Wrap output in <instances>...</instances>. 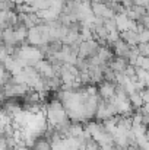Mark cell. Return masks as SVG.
I'll use <instances>...</instances> for the list:
<instances>
[{
    "label": "cell",
    "mask_w": 149,
    "mask_h": 150,
    "mask_svg": "<svg viewBox=\"0 0 149 150\" xmlns=\"http://www.w3.org/2000/svg\"><path fill=\"white\" fill-rule=\"evenodd\" d=\"M46 117H47L50 127H57L58 124L69 120L67 111L60 99H53L46 106Z\"/></svg>",
    "instance_id": "1"
},
{
    "label": "cell",
    "mask_w": 149,
    "mask_h": 150,
    "mask_svg": "<svg viewBox=\"0 0 149 150\" xmlns=\"http://www.w3.org/2000/svg\"><path fill=\"white\" fill-rule=\"evenodd\" d=\"M98 93L104 100L113 99V98L115 96V93H117V83L108 82V80L101 82L98 86Z\"/></svg>",
    "instance_id": "2"
},
{
    "label": "cell",
    "mask_w": 149,
    "mask_h": 150,
    "mask_svg": "<svg viewBox=\"0 0 149 150\" xmlns=\"http://www.w3.org/2000/svg\"><path fill=\"white\" fill-rule=\"evenodd\" d=\"M28 44L31 45H35V47H40L44 44V37H43V31H41V26L40 23L34 28H29L28 31Z\"/></svg>",
    "instance_id": "3"
},
{
    "label": "cell",
    "mask_w": 149,
    "mask_h": 150,
    "mask_svg": "<svg viewBox=\"0 0 149 150\" xmlns=\"http://www.w3.org/2000/svg\"><path fill=\"white\" fill-rule=\"evenodd\" d=\"M37 67V70L40 71V74L43 76V77H53V76H57L56 74V71H54V66H53V63L50 61L48 58L47 60H40L38 61V64L35 66Z\"/></svg>",
    "instance_id": "4"
},
{
    "label": "cell",
    "mask_w": 149,
    "mask_h": 150,
    "mask_svg": "<svg viewBox=\"0 0 149 150\" xmlns=\"http://www.w3.org/2000/svg\"><path fill=\"white\" fill-rule=\"evenodd\" d=\"M130 48H132V45H129V44H127L124 40H121V38L113 44V50H114V54H117L118 57H126V58H129V52H130Z\"/></svg>",
    "instance_id": "5"
},
{
    "label": "cell",
    "mask_w": 149,
    "mask_h": 150,
    "mask_svg": "<svg viewBox=\"0 0 149 150\" xmlns=\"http://www.w3.org/2000/svg\"><path fill=\"white\" fill-rule=\"evenodd\" d=\"M108 66L115 71V73H120V71H123L124 73V70L127 69V66H129V60L126 58V57H115V58H113L110 63H108Z\"/></svg>",
    "instance_id": "6"
},
{
    "label": "cell",
    "mask_w": 149,
    "mask_h": 150,
    "mask_svg": "<svg viewBox=\"0 0 149 150\" xmlns=\"http://www.w3.org/2000/svg\"><path fill=\"white\" fill-rule=\"evenodd\" d=\"M121 40H124L129 45H139V32L138 31H123L121 32Z\"/></svg>",
    "instance_id": "7"
},
{
    "label": "cell",
    "mask_w": 149,
    "mask_h": 150,
    "mask_svg": "<svg viewBox=\"0 0 149 150\" xmlns=\"http://www.w3.org/2000/svg\"><path fill=\"white\" fill-rule=\"evenodd\" d=\"M129 98H130V102H132V105H133L135 109H140V108L145 105L142 92H133V93L129 95Z\"/></svg>",
    "instance_id": "8"
},
{
    "label": "cell",
    "mask_w": 149,
    "mask_h": 150,
    "mask_svg": "<svg viewBox=\"0 0 149 150\" xmlns=\"http://www.w3.org/2000/svg\"><path fill=\"white\" fill-rule=\"evenodd\" d=\"M85 133V127L81 122H73L69 130V137H82Z\"/></svg>",
    "instance_id": "9"
},
{
    "label": "cell",
    "mask_w": 149,
    "mask_h": 150,
    "mask_svg": "<svg viewBox=\"0 0 149 150\" xmlns=\"http://www.w3.org/2000/svg\"><path fill=\"white\" fill-rule=\"evenodd\" d=\"M97 55L99 57V60L102 63H110L113 60V51L110 50L108 47H105V45H101V48H99Z\"/></svg>",
    "instance_id": "10"
},
{
    "label": "cell",
    "mask_w": 149,
    "mask_h": 150,
    "mask_svg": "<svg viewBox=\"0 0 149 150\" xmlns=\"http://www.w3.org/2000/svg\"><path fill=\"white\" fill-rule=\"evenodd\" d=\"M95 40H98L99 42L102 44L104 41H107V38H108V34H110V31L107 29V26L105 25H102V26H95Z\"/></svg>",
    "instance_id": "11"
},
{
    "label": "cell",
    "mask_w": 149,
    "mask_h": 150,
    "mask_svg": "<svg viewBox=\"0 0 149 150\" xmlns=\"http://www.w3.org/2000/svg\"><path fill=\"white\" fill-rule=\"evenodd\" d=\"M102 125H104V128H105L108 133L113 134V133L117 130V120H115V117H111V118L104 120V121H102Z\"/></svg>",
    "instance_id": "12"
},
{
    "label": "cell",
    "mask_w": 149,
    "mask_h": 150,
    "mask_svg": "<svg viewBox=\"0 0 149 150\" xmlns=\"http://www.w3.org/2000/svg\"><path fill=\"white\" fill-rule=\"evenodd\" d=\"M95 38V32L92 28L89 26H82L81 29V40L82 41H89V40H94Z\"/></svg>",
    "instance_id": "13"
},
{
    "label": "cell",
    "mask_w": 149,
    "mask_h": 150,
    "mask_svg": "<svg viewBox=\"0 0 149 150\" xmlns=\"http://www.w3.org/2000/svg\"><path fill=\"white\" fill-rule=\"evenodd\" d=\"M34 150H51V142L46 139H38L34 144Z\"/></svg>",
    "instance_id": "14"
},
{
    "label": "cell",
    "mask_w": 149,
    "mask_h": 150,
    "mask_svg": "<svg viewBox=\"0 0 149 150\" xmlns=\"http://www.w3.org/2000/svg\"><path fill=\"white\" fill-rule=\"evenodd\" d=\"M15 7H16L15 0H0V9L1 10L9 12V10H13Z\"/></svg>",
    "instance_id": "15"
},
{
    "label": "cell",
    "mask_w": 149,
    "mask_h": 150,
    "mask_svg": "<svg viewBox=\"0 0 149 150\" xmlns=\"http://www.w3.org/2000/svg\"><path fill=\"white\" fill-rule=\"evenodd\" d=\"M135 67H142L145 70H149V57H146V55H139V58L136 60Z\"/></svg>",
    "instance_id": "16"
},
{
    "label": "cell",
    "mask_w": 149,
    "mask_h": 150,
    "mask_svg": "<svg viewBox=\"0 0 149 150\" xmlns=\"http://www.w3.org/2000/svg\"><path fill=\"white\" fill-rule=\"evenodd\" d=\"M132 131H133L136 136H140V134H146L148 128H146V124L140 122V124H133V127H132Z\"/></svg>",
    "instance_id": "17"
},
{
    "label": "cell",
    "mask_w": 149,
    "mask_h": 150,
    "mask_svg": "<svg viewBox=\"0 0 149 150\" xmlns=\"http://www.w3.org/2000/svg\"><path fill=\"white\" fill-rule=\"evenodd\" d=\"M149 42V29L143 28L142 31H139V44H146Z\"/></svg>",
    "instance_id": "18"
},
{
    "label": "cell",
    "mask_w": 149,
    "mask_h": 150,
    "mask_svg": "<svg viewBox=\"0 0 149 150\" xmlns=\"http://www.w3.org/2000/svg\"><path fill=\"white\" fill-rule=\"evenodd\" d=\"M85 91H86V93H88V95H99L98 93V88H97L94 83H92V85H86Z\"/></svg>",
    "instance_id": "19"
},
{
    "label": "cell",
    "mask_w": 149,
    "mask_h": 150,
    "mask_svg": "<svg viewBox=\"0 0 149 150\" xmlns=\"http://www.w3.org/2000/svg\"><path fill=\"white\" fill-rule=\"evenodd\" d=\"M15 150H34V149H31V147L26 146V144H19V146L15 147Z\"/></svg>",
    "instance_id": "20"
},
{
    "label": "cell",
    "mask_w": 149,
    "mask_h": 150,
    "mask_svg": "<svg viewBox=\"0 0 149 150\" xmlns=\"http://www.w3.org/2000/svg\"><path fill=\"white\" fill-rule=\"evenodd\" d=\"M140 111H142V109H140ZM142 114H143V124L149 125V112H143V111H142Z\"/></svg>",
    "instance_id": "21"
},
{
    "label": "cell",
    "mask_w": 149,
    "mask_h": 150,
    "mask_svg": "<svg viewBox=\"0 0 149 150\" xmlns=\"http://www.w3.org/2000/svg\"><path fill=\"white\" fill-rule=\"evenodd\" d=\"M146 137H148V142H149V130L146 131Z\"/></svg>",
    "instance_id": "22"
},
{
    "label": "cell",
    "mask_w": 149,
    "mask_h": 150,
    "mask_svg": "<svg viewBox=\"0 0 149 150\" xmlns=\"http://www.w3.org/2000/svg\"><path fill=\"white\" fill-rule=\"evenodd\" d=\"M60 1H63V3H67V1H69V0H60Z\"/></svg>",
    "instance_id": "23"
},
{
    "label": "cell",
    "mask_w": 149,
    "mask_h": 150,
    "mask_svg": "<svg viewBox=\"0 0 149 150\" xmlns=\"http://www.w3.org/2000/svg\"><path fill=\"white\" fill-rule=\"evenodd\" d=\"M117 150H129V149H117Z\"/></svg>",
    "instance_id": "24"
}]
</instances>
